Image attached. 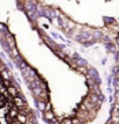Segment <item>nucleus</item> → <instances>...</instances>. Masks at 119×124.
<instances>
[{"label": "nucleus", "instance_id": "obj_31", "mask_svg": "<svg viewBox=\"0 0 119 124\" xmlns=\"http://www.w3.org/2000/svg\"><path fill=\"white\" fill-rule=\"evenodd\" d=\"M114 43L118 45V48H119V35H117L116 36V38H114Z\"/></svg>", "mask_w": 119, "mask_h": 124}, {"label": "nucleus", "instance_id": "obj_24", "mask_svg": "<svg viewBox=\"0 0 119 124\" xmlns=\"http://www.w3.org/2000/svg\"><path fill=\"white\" fill-rule=\"evenodd\" d=\"M70 57H71V59H72V60H76V59H78L81 56H79V54H78V52H75V51H74Z\"/></svg>", "mask_w": 119, "mask_h": 124}, {"label": "nucleus", "instance_id": "obj_16", "mask_svg": "<svg viewBox=\"0 0 119 124\" xmlns=\"http://www.w3.org/2000/svg\"><path fill=\"white\" fill-rule=\"evenodd\" d=\"M100 42L103 44H105V43H111V42H113V41H112V37H111L109 34H104L102 39H100Z\"/></svg>", "mask_w": 119, "mask_h": 124}, {"label": "nucleus", "instance_id": "obj_15", "mask_svg": "<svg viewBox=\"0 0 119 124\" xmlns=\"http://www.w3.org/2000/svg\"><path fill=\"white\" fill-rule=\"evenodd\" d=\"M15 119L20 124H21V123H26V122H27V116H26V115H23V114H20V113H19Z\"/></svg>", "mask_w": 119, "mask_h": 124}, {"label": "nucleus", "instance_id": "obj_34", "mask_svg": "<svg viewBox=\"0 0 119 124\" xmlns=\"http://www.w3.org/2000/svg\"><path fill=\"white\" fill-rule=\"evenodd\" d=\"M50 124H61V122L56 119V121H54V122H51V123H50Z\"/></svg>", "mask_w": 119, "mask_h": 124}, {"label": "nucleus", "instance_id": "obj_36", "mask_svg": "<svg viewBox=\"0 0 119 124\" xmlns=\"http://www.w3.org/2000/svg\"><path fill=\"white\" fill-rule=\"evenodd\" d=\"M117 63H118V64H119V58H118V60H117Z\"/></svg>", "mask_w": 119, "mask_h": 124}, {"label": "nucleus", "instance_id": "obj_18", "mask_svg": "<svg viewBox=\"0 0 119 124\" xmlns=\"http://www.w3.org/2000/svg\"><path fill=\"white\" fill-rule=\"evenodd\" d=\"M19 50H18V49H16V46L15 48H12V50H11V52H10V54H8V56H10V57H11V58H15L16 56H19Z\"/></svg>", "mask_w": 119, "mask_h": 124}, {"label": "nucleus", "instance_id": "obj_19", "mask_svg": "<svg viewBox=\"0 0 119 124\" xmlns=\"http://www.w3.org/2000/svg\"><path fill=\"white\" fill-rule=\"evenodd\" d=\"M60 122H61V124H74L72 123V118H71V117H63Z\"/></svg>", "mask_w": 119, "mask_h": 124}, {"label": "nucleus", "instance_id": "obj_14", "mask_svg": "<svg viewBox=\"0 0 119 124\" xmlns=\"http://www.w3.org/2000/svg\"><path fill=\"white\" fill-rule=\"evenodd\" d=\"M30 91H32V94H33V96H34V99L39 97V95H40V94H41V92H42V89H41V87H40V86L34 87V88H32Z\"/></svg>", "mask_w": 119, "mask_h": 124}, {"label": "nucleus", "instance_id": "obj_2", "mask_svg": "<svg viewBox=\"0 0 119 124\" xmlns=\"http://www.w3.org/2000/svg\"><path fill=\"white\" fill-rule=\"evenodd\" d=\"M88 76L91 77L93 80L97 82L98 85H100L102 84V79H100V77H99V73H98V71L95 69V67H92V66H88Z\"/></svg>", "mask_w": 119, "mask_h": 124}, {"label": "nucleus", "instance_id": "obj_32", "mask_svg": "<svg viewBox=\"0 0 119 124\" xmlns=\"http://www.w3.org/2000/svg\"><path fill=\"white\" fill-rule=\"evenodd\" d=\"M109 101L111 103H113V101H114V96H112V95H110V97H109Z\"/></svg>", "mask_w": 119, "mask_h": 124}, {"label": "nucleus", "instance_id": "obj_28", "mask_svg": "<svg viewBox=\"0 0 119 124\" xmlns=\"http://www.w3.org/2000/svg\"><path fill=\"white\" fill-rule=\"evenodd\" d=\"M72 123H74V124H83V123H82L81 119L77 118L76 116H75V117H72Z\"/></svg>", "mask_w": 119, "mask_h": 124}, {"label": "nucleus", "instance_id": "obj_25", "mask_svg": "<svg viewBox=\"0 0 119 124\" xmlns=\"http://www.w3.org/2000/svg\"><path fill=\"white\" fill-rule=\"evenodd\" d=\"M50 36H51V38H54V41H55V39H60L61 35H59L57 32H50Z\"/></svg>", "mask_w": 119, "mask_h": 124}, {"label": "nucleus", "instance_id": "obj_12", "mask_svg": "<svg viewBox=\"0 0 119 124\" xmlns=\"http://www.w3.org/2000/svg\"><path fill=\"white\" fill-rule=\"evenodd\" d=\"M36 99H39V100H42V101H44V102H48V101H49V93L47 92V91H42V92H41V94L39 95V97H36Z\"/></svg>", "mask_w": 119, "mask_h": 124}, {"label": "nucleus", "instance_id": "obj_20", "mask_svg": "<svg viewBox=\"0 0 119 124\" xmlns=\"http://www.w3.org/2000/svg\"><path fill=\"white\" fill-rule=\"evenodd\" d=\"M76 70L78 71L79 73H83V74H84L85 77L88 76V66H87V67H77Z\"/></svg>", "mask_w": 119, "mask_h": 124}, {"label": "nucleus", "instance_id": "obj_23", "mask_svg": "<svg viewBox=\"0 0 119 124\" xmlns=\"http://www.w3.org/2000/svg\"><path fill=\"white\" fill-rule=\"evenodd\" d=\"M113 74H110V76L108 77V86L111 87V85H112V81H113Z\"/></svg>", "mask_w": 119, "mask_h": 124}, {"label": "nucleus", "instance_id": "obj_8", "mask_svg": "<svg viewBox=\"0 0 119 124\" xmlns=\"http://www.w3.org/2000/svg\"><path fill=\"white\" fill-rule=\"evenodd\" d=\"M26 15L28 16V19L30 20L32 22H38L39 20V16L36 14V12H33V11H25Z\"/></svg>", "mask_w": 119, "mask_h": 124}, {"label": "nucleus", "instance_id": "obj_11", "mask_svg": "<svg viewBox=\"0 0 119 124\" xmlns=\"http://www.w3.org/2000/svg\"><path fill=\"white\" fill-rule=\"evenodd\" d=\"M7 92H8V94H10L12 97H14V96H16V95H19V93H20L15 88V86H13V85H11V86L7 87Z\"/></svg>", "mask_w": 119, "mask_h": 124}, {"label": "nucleus", "instance_id": "obj_37", "mask_svg": "<svg viewBox=\"0 0 119 124\" xmlns=\"http://www.w3.org/2000/svg\"><path fill=\"white\" fill-rule=\"evenodd\" d=\"M21 124H26V123H21Z\"/></svg>", "mask_w": 119, "mask_h": 124}, {"label": "nucleus", "instance_id": "obj_10", "mask_svg": "<svg viewBox=\"0 0 119 124\" xmlns=\"http://www.w3.org/2000/svg\"><path fill=\"white\" fill-rule=\"evenodd\" d=\"M88 97L90 99V101H91L92 103H95V104H102V102L99 101V97H98L97 94L90 92L89 94H88Z\"/></svg>", "mask_w": 119, "mask_h": 124}, {"label": "nucleus", "instance_id": "obj_27", "mask_svg": "<svg viewBox=\"0 0 119 124\" xmlns=\"http://www.w3.org/2000/svg\"><path fill=\"white\" fill-rule=\"evenodd\" d=\"M2 85L7 88L8 86H11L12 85V80H2Z\"/></svg>", "mask_w": 119, "mask_h": 124}, {"label": "nucleus", "instance_id": "obj_4", "mask_svg": "<svg viewBox=\"0 0 119 124\" xmlns=\"http://www.w3.org/2000/svg\"><path fill=\"white\" fill-rule=\"evenodd\" d=\"M104 46L106 49V51H108L109 54H114L117 52V50H118V45L114 43V42H111V43H105L104 44Z\"/></svg>", "mask_w": 119, "mask_h": 124}, {"label": "nucleus", "instance_id": "obj_22", "mask_svg": "<svg viewBox=\"0 0 119 124\" xmlns=\"http://www.w3.org/2000/svg\"><path fill=\"white\" fill-rule=\"evenodd\" d=\"M27 66H28V63L25 59H22L21 63H20V65H19V69H20V70H23V69H26Z\"/></svg>", "mask_w": 119, "mask_h": 124}, {"label": "nucleus", "instance_id": "obj_6", "mask_svg": "<svg viewBox=\"0 0 119 124\" xmlns=\"http://www.w3.org/2000/svg\"><path fill=\"white\" fill-rule=\"evenodd\" d=\"M35 100V107L36 109H39L41 113H44L46 111V102L42 101V100H39V99H34Z\"/></svg>", "mask_w": 119, "mask_h": 124}, {"label": "nucleus", "instance_id": "obj_5", "mask_svg": "<svg viewBox=\"0 0 119 124\" xmlns=\"http://www.w3.org/2000/svg\"><path fill=\"white\" fill-rule=\"evenodd\" d=\"M0 76L2 78V80H13V74L7 67H5L4 70L0 71Z\"/></svg>", "mask_w": 119, "mask_h": 124}, {"label": "nucleus", "instance_id": "obj_35", "mask_svg": "<svg viewBox=\"0 0 119 124\" xmlns=\"http://www.w3.org/2000/svg\"><path fill=\"white\" fill-rule=\"evenodd\" d=\"M105 63H106V58H103V59H102V64H105Z\"/></svg>", "mask_w": 119, "mask_h": 124}, {"label": "nucleus", "instance_id": "obj_7", "mask_svg": "<svg viewBox=\"0 0 119 124\" xmlns=\"http://www.w3.org/2000/svg\"><path fill=\"white\" fill-rule=\"evenodd\" d=\"M104 35V31L102 30V29H92V37L95 38V39H97L98 42L102 39V37H103Z\"/></svg>", "mask_w": 119, "mask_h": 124}, {"label": "nucleus", "instance_id": "obj_3", "mask_svg": "<svg viewBox=\"0 0 119 124\" xmlns=\"http://www.w3.org/2000/svg\"><path fill=\"white\" fill-rule=\"evenodd\" d=\"M42 118H43L46 122L51 123V122L56 121V116H55V114H54V111H53V110H47V111H44V113H43Z\"/></svg>", "mask_w": 119, "mask_h": 124}, {"label": "nucleus", "instance_id": "obj_26", "mask_svg": "<svg viewBox=\"0 0 119 124\" xmlns=\"http://www.w3.org/2000/svg\"><path fill=\"white\" fill-rule=\"evenodd\" d=\"M47 110H53V106H51V102L48 101V102H46V111Z\"/></svg>", "mask_w": 119, "mask_h": 124}, {"label": "nucleus", "instance_id": "obj_1", "mask_svg": "<svg viewBox=\"0 0 119 124\" xmlns=\"http://www.w3.org/2000/svg\"><path fill=\"white\" fill-rule=\"evenodd\" d=\"M12 101H13V104L15 106L16 108L19 109V110H21V109L26 108L27 107V102L25 101V99L22 97V95L19 93V95H16L12 99Z\"/></svg>", "mask_w": 119, "mask_h": 124}, {"label": "nucleus", "instance_id": "obj_13", "mask_svg": "<svg viewBox=\"0 0 119 124\" xmlns=\"http://www.w3.org/2000/svg\"><path fill=\"white\" fill-rule=\"evenodd\" d=\"M103 20L108 26H111V24H116V23H117L116 19H114V17H110V16H104Z\"/></svg>", "mask_w": 119, "mask_h": 124}, {"label": "nucleus", "instance_id": "obj_29", "mask_svg": "<svg viewBox=\"0 0 119 124\" xmlns=\"http://www.w3.org/2000/svg\"><path fill=\"white\" fill-rule=\"evenodd\" d=\"M57 48H59L60 50H63V51H64L65 49H67V45H65L64 43H60V44H57Z\"/></svg>", "mask_w": 119, "mask_h": 124}, {"label": "nucleus", "instance_id": "obj_9", "mask_svg": "<svg viewBox=\"0 0 119 124\" xmlns=\"http://www.w3.org/2000/svg\"><path fill=\"white\" fill-rule=\"evenodd\" d=\"M74 62H75V64L77 65V67H87V66H89L88 60L85 59V58H82V57H79L78 59L74 60Z\"/></svg>", "mask_w": 119, "mask_h": 124}, {"label": "nucleus", "instance_id": "obj_30", "mask_svg": "<svg viewBox=\"0 0 119 124\" xmlns=\"http://www.w3.org/2000/svg\"><path fill=\"white\" fill-rule=\"evenodd\" d=\"M0 124H8V121H7V118H6V116L0 117Z\"/></svg>", "mask_w": 119, "mask_h": 124}, {"label": "nucleus", "instance_id": "obj_17", "mask_svg": "<svg viewBox=\"0 0 119 124\" xmlns=\"http://www.w3.org/2000/svg\"><path fill=\"white\" fill-rule=\"evenodd\" d=\"M30 70H32V67H30L29 65H28V66L26 67V69H23V70H20V71H21L22 77H23V78H26V77L29 76V72H30Z\"/></svg>", "mask_w": 119, "mask_h": 124}, {"label": "nucleus", "instance_id": "obj_21", "mask_svg": "<svg viewBox=\"0 0 119 124\" xmlns=\"http://www.w3.org/2000/svg\"><path fill=\"white\" fill-rule=\"evenodd\" d=\"M111 72H112V74H113V76L119 74V65H114L113 67H112V70H111Z\"/></svg>", "mask_w": 119, "mask_h": 124}, {"label": "nucleus", "instance_id": "obj_33", "mask_svg": "<svg viewBox=\"0 0 119 124\" xmlns=\"http://www.w3.org/2000/svg\"><path fill=\"white\" fill-rule=\"evenodd\" d=\"M108 92L110 93V94H111V93H113V89H112L111 87H108Z\"/></svg>", "mask_w": 119, "mask_h": 124}]
</instances>
